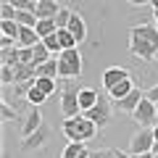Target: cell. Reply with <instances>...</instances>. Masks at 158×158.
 <instances>
[{
  "label": "cell",
  "mask_w": 158,
  "mask_h": 158,
  "mask_svg": "<svg viewBox=\"0 0 158 158\" xmlns=\"http://www.w3.org/2000/svg\"><path fill=\"white\" fill-rule=\"evenodd\" d=\"M129 53L140 61H156V53H158L156 24H137L129 29Z\"/></svg>",
  "instance_id": "6da1fadb"
},
{
  "label": "cell",
  "mask_w": 158,
  "mask_h": 158,
  "mask_svg": "<svg viewBox=\"0 0 158 158\" xmlns=\"http://www.w3.org/2000/svg\"><path fill=\"white\" fill-rule=\"evenodd\" d=\"M63 135L69 137V142H87L98 135V124L90 121L85 113H79V116L63 118Z\"/></svg>",
  "instance_id": "7a4b0ae2"
},
{
  "label": "cell",
  "mask_w": 158,
  "mask_h": 158,
  "mask_svg": "<svg viewBox=\"0 0 158 158\" xmlns=\"http://www.w3.org/2000/svg\"><path fill=\"white\" fill-rule=\"evenodd\" d=\"M58 77L61 79H79L82 77V56H79V48L58 53Z\"/></svg>",
  "instance_id": "3957f363"
},
{
  "label": "cell",
  "mask_w": 158,
  "mask_h": 158,
  "mask_svg": "<svg viewBox=\"0 0 158 158\" xmlns=\"http://www.w3.org/2000/svg\"><path fill=\"white\" fill-rule=\"evenodd\" d=\"M79 90L82 87L74 79L63 82V87H61V113H63V118H71V116L82 113V108H79Z\"/></svg>",
  "instance_id": "277c9868"
},
{
  "label": "cell",
  "mask_w": 158,
  "mask_h": 158,
  "mask_svg": "<svg viewBox=\"0 0 158 158\" xmlns=\"http://www.w3.org/2000/svg\"><path fill=\"white\" fill-rule=\"evenodd\" d=\"M85 116L90 118V121H95V124H98V129H106V127L111 124V116H113L111 95H100L95 106H92L90 111H85Z\"/></svg>",
  "instance_id": "5b68a950"
},
{
  "label": "cell",
  "mask_w": 158,
  "mask_h": 158,
  "mask_svg": "<svg viewBox=\"0 0 158 158\" xmlns=\"http://www.w3.org/2000/svg\"><path fill=\"white\" fill-rule=\"evenodd\" d=\"M153 145H156L153 127H140V129L132 135V140H129V153H132V156H140V153H153Z\"/></svg>",
  "instance_id": "8992f818"
},
{
  "label": "cell",
  "mask_w": 158,
  "mask_h": 158,
  "mask_svg": "<svg viewBox=\"0 0 158 158\" xmlns=\"http://www.w3.org/2000/svg\"><path fill=\"white\" fill-rule=\"evenodd\" d=\"M135 116V121L140 127H156V118H158V108L153 100H148V98H142L140 106H137V111L132 113Z\"/></svg>",
  "instance_id": "52a82bcc"
},
{
  "label": "cell",
  "mask_w": 158,
  "mask_h": 158,
  "mask_svg": "<svg viewBox=\"0 0 158 158\" xmlns=\"http://www.w3.org/2000/svg\"><path fill=\"white\" fill-rule=\"evenodd\" d=\"M48 137H50V129L42 124L37 132H32L29 137H21V150H24V153H34V150H40V148L48 142Z\"/></svg>",
  "instance_id": "ba28073f"
},
{
  "label": "cell",
  "mask_w": 158,
  "mask_h": 158,
  "mask_svg": "<svg viewBox=\"0 0 158 158\" xmlns=\"http://www.w3.org/2000/svg\"><path fill=\"white\" fill-rule=\"evenodd\" d=\"M40 127H42V113H40L37 106H32L27 111V116H24V124H21V137H29L32 132H37Z\"/></svg>",
  "instance_id": "9c48e42d"
},
{
  "label": "cell",
  "mask_w": 158,
  "mask_h": 158,
  "mask_svg": "<svg viewBox=\"0 0 158 158\" xmlns=\"http://www.w3.org/2000/svg\"><path fill=\"white\" fill-rule=\"evenodd\" d=\"M132 74L127 71V69H121V66H111V69H106L103 71V87H106V92L111 90V87H116L118 82H124V79H129Z\"/></svg>",
  "instance_id": "30bf717a"
},
{
  "label": "cell",
  "mask_w": 158,
  "mask_h": 158,
  "mask_svg": "<svg viewBox=\"0 0 158 158\" xmlns=\"http://www.w3.org/2000/svg\"><path fill=\"white\" fill-rule=\"evenodd\" d=\"M142 98H145V92H142V90H137V87H135V90H132L129 95H124L121 100H116V106H118V111H124V113H135Z\"/></svg>",
  "instance_id": "8fae6325"
},
{
  "label": "cell",
  "mask_w": 158,
  "mask_h": 158,
  "mask_svg": "<svg viewBox=\"0 0 158 158\" xmlns=\"http://www.w3.org/2000/svg\"><path fill=\"white\" fill-rule=\"evenodd\" d=\"M16 42H19V48H34L37 42H42V40H40V34H37L34 27H21V29H19Z\"/></svg>",
  "instance_id": "7c38bea8"
},
{
  "label": "cell",
  "mask_w": 158,
  "mask_h": 158,
  "mask_svg": "<svg viewBox=\"0 0 158 158\" xmlns=\"http://www.w3.org/2000/svg\"><path fill=\"white\" fill-rule=\"evenodd\" d=\"M58 11H61L58 0H40L37 8H34L37 19H56V16H58Z\"/></svg>",
  "instance_id": "4fadbf2b"
},
{
  "label": "cell",
  "mask_w": 158,
  "mask_h": 158,
  "mask_svg": "<svg viewBox=\"0 0 158 158\" xmlns=\"http://www.w3.org/2000/svg\"><path fill=\"white\" fill-rule=\"evenodd\" d=\"M69 32L77 37V42H85V40H87V24H85V19L79 16V13L71 16V21H69Z\"/></svg>",
  "instance_id": "5bb4252c"
},
{
  "label": "cell",
  "mask_w": 158,
  "mask_h": 158,
  "mask_svg": "<svg viewBox=\"0 0 158 158\" xmlns=\"http://www.w3.org/2000/svg\"><path fill=\"white\" fill-rule=\"evenodd\" d=\"M98 98H100V92H98V90L82 87V90H79V108H82V113H85V111H90V108L98 103Z\"/></svg>",
  "instance_id": "9a60e30c"
},
{
  "label": "cell",
  "mask_w": 158,
  "mask_h": 158,
  "mask_svg": "<svg viewBox=\"0 0 158 158\" xmlns=\"http://www.w3.org/2000/svg\"><path fill=\"white\" fill-rule=\"evenodd\" d=\"M34 69H37V77H50V79H58V56H53L50 61L40 63V66H34Z\"/></svg>",
  "instance_id": "2e32d148"
},
{
  "label": "cell",
  "mask_w": 158,
  "mask_h": 158,
  "mask_svg": "<svg viewBox=\"0 0 158 158\" xmlns=\"http://www.w3.org/2000/svg\"><path fill=\"white\" fill-rule=\"evenodd\" d=\"M132 90H135V85H132V77H129V79H124V82H118L116 87H111V90H108V95H111V100H121V98L129 95Z\"/></svg>",
  "instance_id": "e0dca14e"
},
{
  "label": "cell",
  "mask_w": 158,
  "mask_h": 158,
  "mask_svg": "<svg viewBox=\"0 0 158 158\" xmlns=\"http://www.w3.org/2000/svg\"><path fill=\"white\" fill-rule=\"evenodd\" d=\"M34 87H37V90H42L48 98H50L53 92L58 90V82H56V79H50V77H37V79H34Z\"/></svg>",
  "instance_id": "ac0fdd59"
},
{
  "label": "cell",
  "mask_w": 158,
  "mask_h": 158,
  "mask_svg": "<svg viewBox=\"0 0 158 158\" xmlns=\"http://www.w3.org/2000/svg\"><path fill=\"white\" fill-rule=\"evenodd\" d=\"M34 29H37L40 40H42V37H50V34H56V32H58V27H56V21H53V19H40Z\"/></svg>",
  "instance_id": "d6986e66"
},
{
  "label": "cell",
  "mask_w": 158,
  "mask_h": 158,
  "mask_svg": "<svg viewBox=\"0 0 158 158\" xmlns=\"http://www.w3.org/2000/svg\"><path fill=\"white\" fill-rule=\"evenodd\" d=\"M19 29H21V24H19L16 19L0 21V34H3V37H19Z\"/></svg>",
  "instance_id": "ffe728a7"
},
{
  "label": "cell",
  "mask_w": 158,
  "mask_h": 158,
  "mask_svg": "<svg viewBox=\"0 0 158 158\" xmlns=\"http://www.w3.org/2000/svg\"><path fill=\"white\" fill-rule=\"evenodd\" d=\"M0 63L3 66H16L19 63V45L16 48H3L0 50Z\"/></svg>",
  "instance_id": "44dd1931"
},
{
  "label": "cell",
  "mask_w": 158,
  "mask_h": 158,
  "mask_svg": "<svg viewBox=\"0 0 158 158\" xmlns=\"http://www.w3.org/2000/svg\"><path fill=\"white\" fill-rule=\"evenodd\" d=\"M32 53H34V66H40V63H45V61L53 58V53L45 48V42H37V45L32 48Z\"/></svg>",
  "instance_id": "7402d4cb"
},
{
  "label": "cell",
  "mask_w": 158,
  "mask_h": 158,
  "mask_svg": "<svg viewBox=\"0 0 158 158\" xmlns=\"http://www.w3.org/2000/svg\"><path fill=\"white\" fill-rule=\"evenodd\" d=\"M45 100H48V95L42 90H37V87H29V90H27V103H29V106H37L40 108Z\"/></svg>",
  "instance_id": "603a6c76"
},
{
  "label": "cell",
  "mask_w": 158,
  "mask_h": 158,
  "mask_svg": "<svg viewBox=\"0 0 158 158\" xmlns=\"http://www.w3.org/2000/svg\"><path fill=\"white\" fill-rule=\"evenodd\" d=\"M16 21L21 24V27H37V13L34 11H16Z\"/></svg>",
  "instance_id": "cb8c5ba5"
},
{
  "label": "cell",
  "mask_w": 158,
  "mask_h": 158,
  "mask_svg": "<svg viewBox=\"0 0 158 158\" xmlns=\"http://www.w3.org/2000/svg\"><path fill=\"white\" fill-rule=\"evenodd\" d=\"M58 40H61V45H63V50H71V48H77L79 42H77V37H74L69 29H58Z\"/></svg>",
  "instance_id": "d4e9b609"
},
{
  "label": "cell",
  "mask_w": 158,
  "mask_h": 158,
  "mask_svg": "<svg viewBox=\"0 0 158 158\" xmlns=\"http://www.w3.org/2000/svg\"><path fill=\"white\" fill-rule=\"evenodd\" d=\"M82 150H85V142H69V145L63 148L61 158H79V156H82Z\"/></svg>",
  "instance_id": "484cf974"
},
{
  "label": "cell",
  "mask_w": 158,
  "mask_h": 158,
  "mask_svg": "<svg viewBox=\"0 0 158 158\" xmlns=\"http://www.w3.org/2000/svg\"><path fill=\"white\" fill-rule=\"evenodd\" d=\"M42 42H45V48L53 53V56L63 53V45H61V40H58V32H56V34H50V37H42Z\"/></svg>",
  "instance_id": "4316f807"
},
{
  "label": "cell",
  "mask_w": 158,
  "mask_h": 158,
  "mask_svg": "<svg viewBox=\"0 0 158 158\" xmlns=\"http://www.w3.org/2000/svg\"><path fill=\"white\" fill-rule=\"evenodd\" d=\"M71 16H74L71 8H61V11H58V16L53 19V21H56V27H58V29H69V21H71Z\"/></svg>",
  "instance_id": "83f0119b"
},
{
  "label": "cell",
  "mask_w": 158,
  "mask_h": 158,
  "mask_svg": "<svg viewBox=\"0 0 158 158\" xmlns=\"http://www.w3.org/2000/svg\"><path fill=\"white\" fill-rule=\"evenodd\" d=\"M0 118L3 121H13V118H19V111H13L8 106V100H0Z\"/></svg>",
  "instance_id": "f1b7e54d"
},
{
  "label": "cell",
  "mask_w": 158,
  "mask_h": 158,
  "mask_svg": "<svg viewBox=\"0 0 158 158\" xmlns=\"http://www.w3.org/2000/svg\"><path fill=\"white\" fill-rule=\"evenodd\" d=\"M0 82H3V85H16L13 66H3V69H0Z\"/></svg>",
  "instance_id": "f546056e"
},
{
  "label": "cell",
  "mask_w": 158,
  "mask_h": 158,
  "mask_svg": "<svg viewBox=\"0 0 158 158\" xmlns=\"http://www.w3.org/2000/svg\"><path fill=\"white\" fill-rule=\"evenodd\" d=\"M0 16H3V21H6V19H16V6H13V3H3Z\"/></svg>",
  "instance_id": "4dcf8cb0"
},
{
  "label": "cell",
  "mask_w": 158,
  "mask_h": 158,
  "mask_svg": "<svg viewBox=\"0 0 158 158\" xmlns=\"http://www.w3.org/2000/svg\"><path fill=\"white\" fill-rule=\"evenodd\" d=\"M145 98H148V100H153V103H158V85H153L150 90L145 92Z\"/></svg>",
  "instance_id": "1f68e13d"
},
{
  "label": "cell",
  "mask_w": 158,
  "mask_h": 158,
  "mask_svg": "<svg viewBox=\"0 0 158 158\" xmlns=\"http://www.w3.org/2000/svg\"><path fill=\"white\" fill-rule=\"evenodd\" d=\"M100 153H103V158H121L116 148H106V150H100Z\"/></svg>",
  "instance_id": "d6a6232c"
},
{
  "label": "cell",
  "mask_w": 158,
  "mask_h": 158,
  "mask_svg": "<svg viewBox=\"0 0 158 158\" xmlns=\"http://www.w3.org/2000/svg\"><path fill=\"white\" fill-rule=\"evenodd\" d=\"M132 6H148V3H153V0H129Z\"/></svg>",
  "instance_id": "836d02e7"
},
{
  "label": "cell",
  "mask_w": 158,
  "mask_h": 158,
  "mask_svg": "<svg viewBox=\"0 0 158 158\" xmlns=\"http://www.w3.org/2000/svg\"><path fill=\"white\" fill-rule=\"evenodd\" d=\"M132 158H156L153 153H140V156H132Z\"/></svg>",
  "instance_id": "e575fe53"
},
{
  "label": "cell",
  "mask_w": 158,
  "mask_h": 158,
  "mask_svg": "<svg viewBox=\"0 0 158 158\" xmlns=\"http://www.w3.org/2000/svg\"><path fill=\"white\" fill-rule=\"evenodd\" d=\"M90 158H103V153L100 150H90Z\"/></svg>",
  "instance_id": "d590c367"
},
{
  "label": "cell",
  "mask_w": 158,
  "mask_h": 158,
  "mask_svg": "<svg viewBox=\"0 0 158 158\" xmlns=\"http://www.w3.org/2000/svg\"><path fill=\"white\" fill-rule=\"evenodd\" d=\"M153 137H156V142H158V121H156V127H153Z\"/></svg>",
  "instance_id": "8d00e7d4"
},
{
  "label": "cell",
  "mask_w": 158,
  "mask_h": 158,
  "mask_svg": "<svg viewBox=\"0 0 158 158\" xmlns=\"http://www.w3.org/2000/svg\"><path fill=\"white\" fill-rule=\"evenodd\" d=\"M118 156H121V158H132V153H124V150H118Z\"/></svg>",
  "instance_id": "74e56055"
},
{
  "label": "cell",
  "mask_w": 158,
  "mask_h": 158,
  "mask_svg": "<svg viewBox=\"0 0 158 158\" xmlns=\"http://www.w3.org/2000/svg\"><path fill=\"white\" fill-rule=\"evenodd\" d=\"M153 24L158 27V11H153Z\"/></svg>",
  "instance_id": "f35d334b"
},
{
  "label": "cell",
  "mask_w": 158,
  "mask_h": 158,
  "mask_svg": "<svg viewBox=\"0 0 158 158\" xmlns=\"http://www.w3.org/2000/svg\"><path fill=\"white\" fill-rule=\"evenodd\" d=\"M153 11H158V0H153Z\"/></svg>",
  "instance_id": "ab89813d"
},
{
  "label": "cell",
  "mask_w": 158,
  "mask_h": 158,
  "mask_svg": "<svg viewBox=\"0 0 158 158\" xmlns=\"http://www.w3.org/2000/svg\"><path fill=\"white\" fill-rule=\"evenodd\" d=\"M153 153H156V156H158V142H156V145H153Z\"/></svg>",
  "instance_id": "60d3db41"
},
{
  "label": "cell",
  "mask_w": 158,
  "mask_h": 158,
  "mask_svg": "<svg viewBox=\"0 0 158 158\" xmlns=\"http://www.w3.org/2000/svg\"><path fill=\"white\" fill-rule=\"evenodd\" d=\"M3 3H11V0H3Z\"/></svg>",
  "instance_id": "b9f144b4"
},
{
  "label": "cell",
  "mask_w": 158,
  "mask_h": 158,
  "mask_svg": "<svg viewBox=\"0 0 158 158\" xmlns=\"http://www.w3.org/2000/svg\"><path fill=\"white\" fill-rule=\"evenodd\" d=\"M156 61H158V53H156Z\"/></svg>",
  "instance_id": "7bdbcfd3"
},
{
  "label": "cell",
  "mask_w": 158,
  "mask_h": 158,
  "mask_svg": "<svg viewBox=\"0 0 158 158\" xmlns=\"http://www.w3.org/2000/svg\"><path fill=\"white\" fill-rule=\"evenodd\" d=\"M153 156H156V153H153ZM156 158H158V156H156Z\"/></svg>",
  "instance_id": "ee69618b"
},
{
  "label": "cell",
  "mask_w": 158,
  "mask_h": 158,
  "mask_svg": "<svg viewBox=\"0 0 158 158\" xmlns=\"http://www.w3.org/2000/svg\"><path fill=\"white\" fill-rule=\"evenodd\" d=\"M156 108H158V103H156Z\"/></svg>",
  "instance_id": "f6af8a7d"
}]
</instances>
